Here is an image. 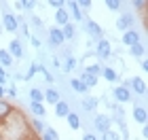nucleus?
<instances>
[{
    "instance_id": "obj_2",
    "label": "nucleus",
    "mask_w": 148,
    "mask_h": 140,
    "mask_svg": "<svg viewBox=\"0 0 148 140\" xmlns=\"http://www.w3.org/2000/svg\"><path fill=\"white\" fill-rule=\"evenodd\" d=\"M112 96L119 104H125V102H131L133 93H131V89H127L125 85H116V87L112 89Z\"/></svg>"
},
{
    "instance_id": "obj_45",
    "label": "nucleus",
    "mask_w": 148,
    "mask_h": 140,
    "mask_svg": "<svg viewBox=\"0 0 148 140\" xmlns=\"http://www.w3.org/2000/svg\"><path fill=\"white\" fill-rule=\"evenodd\" d=\"M140 66H142V70H144V72L148 70V62H146V59H144V57H142V59H140Z\"/></svg>"
},
{
    "instance_id": "obj_16",
    "label": "nucleus",
    "mask_w": 148,
    "mask_h": 140,
    "mask_svg": "<svg viewBox=\"0 0 148 140\" xmlns=\"http://www.w3.org/2000/svg\"><path fill=\"white\" fill-rule=\"evenodd\" d=\"M144 53H146V45L144 43H138V45H131L129 47V55L136 57V59H142Z\"/></svg>"
},
{
    "instance_id": "obj_29",
    "label": "nucleus",
    "mask_w": 148,
    "mask_h": 140,
    "mask_svg": "<svg viewBox=\"0 0 148 140\" xmlns=\"http://www.w3.org/2000/svg\"><path fill=\"white\" fill-rule=\"evenodd\" d=\"M87 72L93 77H102V66L99 64H91V66H87Z\"/></svg>"
},
{
    "instance_id": "obj_1",
    "label": "nucleus",
    "mask_w": 148,
    "mask_h": 140,
    "mask_svg": "<svg viewBox=\"0 0 148 140\" xmlns=\"http://www.w3.org/2000/svg\"><path fill=\"white\" fill-rule=\"evenodd\" d=\"M123 85L127 89H133V93H138V96H144L146 93V83H144L142 77H131V79H127Z\"/></svg>"
},
{
    "instance_id": "obj_34",
    "label": "nucleus",
    "mask_w": 148,
    "mask_h": 140,
    "mask_svg": "<svg viewBox=\"0 0 148 140\" xmlns=\"http://www.w3.org/2000/svg\"><path fill=\"white\" fill-rule=\"evenodd\" d=\"M36 72H38V64H30V68H28V74L23 77V81H30V79L34 77Z\"/></svg>"
},
{
    "instance_id": "obj_10",
    "label": "nucleus",
    "mask_w": 148,
    "mask_h": 140,
    "mask_svg": "<svg viewBox=\"0 0 148 140\" xmlns=\"http://www.w3.org/2000/svg\"><path fill=\"white\" fill-rule=\"evenodd\" d=\"M133 121L146 125V121H148V110H146V106H133Z\"/></svg>"
},
{
    "instance_id": "obj_13",
    "label": "nucleus",
    "mask_w": 148,
    "mask_h": 140,
    "mask_svg": "<svg viewBox=\"0 0 148 140\" xmlns=\"http://www.w3.org/2000/svg\"><path fill=\"white\" fill-rule=\"evenodd\" d=\"M55 21H57V28H62V26L70 23V13H68V9H66V6L55 11Z\"/></svg>"
},
{
    "instance_id": "obj_7",
    "label": "nucleus",
    "mask_w": 148,
    "mask_h": 140,
    "mask_svg": "<svg viewBox=\"0 0 148 140\" xmlns=\"http://www.w3.org/2000/svg\"><path fill=\"white\" fill-rule=\"evenodd\" d=\"M64 43H66V38L62 34V28H57V26L49 28V45L51 47H59V45H64Z\"/></svg>"
},
{
    "instance_id": "obj_21",
    "label": "nucleus",
    "mask_w": 148,
    "mask_h": 140,
    "mask_svg": "<svg viewBox=\"0 0 148 140\" xmlns=\"http://www.w3.org/2000/svg\"><path fill=\"white\" fill-rule=\"evenodd\" d=\"M70 87H72V91H76V93H83V96H85L87 91H89V87H87L85 83H80L78 79H72V81H70Z\"/></svg>"
},
{
    "instance_id": "obj_41",
    "label": "nucleus",
    "mask_w": 148,
    "mask_h": 140,
    "mask_svg": "<svg viewBox=\"0 0 148 140\" xmlns=\"http://www.w3.org/2000/svg\"><path fill=\"white\" fill-rule=\"evenodd\" d=\"M32 23H34L36 28H42V21H40V17H36V15H32Z\"/></svg>"
},
{
    "instance_id": "obj_14",
    "label": "nucleus",
    "mask_w": 148,
    "mask_h": 140,
    "mask_svg": "<svg viewBox=\"0 0 148 140\" xmlns=\"http://www.w3.org/2000/svg\"><path fill=\"white\" fill-rule=\"evenodd\" d=\"M97 104H99V100L97 98H93V96H85L83 98V110H87V112H95V108H97Z\"/></svg>"
},
{
    "instance_id": "obj_30",
    "label": "nucleus",
    "mask_w": 148,
    "mask_h": 140,
    "mask_svg": "<svg viewBox=\"0 0 148 140\" xmlns=\"http://www.w3.org/2000/svg\"><path fill=\"white\" fill-rule=\"evenodd\" d=\"M106 6H108L110 11H119L121 9V4H123V0H104Z\"/></svg>"
},
{
    "instance_id": "obj_15",
    "label": "nucleus",
    "mask_w": 148,
    "mask_h": 140,
    "mask_svg": "<svg viewBox=\"0 0 148 140\" xmlns=\"http://www.w3.org/2000/svg\"><path fill=\"white\" fill-rule=\"evenodd\" d=\"M70 112H72V110H70V104L66 102V100H59V102H55V115H57V117H64V119H66Z\"/></svg>"
},
{
    "instance_id": "obj_40",
    "label": "nucleus",
    "mask_w": 148,
    "mask_h": 140,
    "mask_svg": "<svg viewBox=\"0 0 148 140\" xmlns=\"http://www.w3.org/2000/svg\"><path fill=\"white\" fill-rule=\"evenodd\" d=\"M6 83V72H4V68L0 66V85H4Z\"/></svg>"
},
{
    "instance_id": "obj_47",
    "label": "nucleus",
    "mask_w": 148,
    "mask_h": 140,
    "mask_svg": "<svg viewBox=\"0 0 148 140\" xmlns=\"http://www.w3.org/2000/svg\"><path fill=\"white\" fill-rule=\"evenodd\" d=\"M4 93H6V87H4V85H0V100H2Z\"/></svg>"
},
{
    "instance_id": "obj_17",
    "label": "nucleus",
    "mask_w": 148,
    "mask_h": 140,
    "mask_svg": "<svg viewBox=\"0 0 148 140\" xmlns=\"http://www.w3.org/2000/svg\"><path fill=\"white\" fill-rule=\"evenodd\" d=\"M78 81L85 83L87 87L91 89V87H95V85H97V77H93V74H89L87 70H83V72H80V77H78Z\"/></svg>"
},
{
    "instance_id": "obj_22",
    "label": "nucleus",
    "mask_w": 148,
    "mask_h": 140,
    "mask_svg": "<svg viewBox=\"0 0 148 140\" xmlns=\"http://www.w3.org/2000/svg\"><path fill=\"white\" fill-rule=\"evenodd\" d=\"M62 34H64L66 41H72V38L76 36V28H74L72 23H66V26H62Z\"/></svg>"
},
{
    "instance_id": "obj_37",
    "label": "nucleus",
    "mask_w": 148,
    "mask_h": 140,
    "mask_svg": "<svg viewBox=\"0 0 148 140\" xmlns=\"http://www.w3.org/2000/svg\"><path fill=\"white\" fill-rule=\"evenodd\" d=\"M45 134L49 136L51 140H59V134H57V132H55V130L51 128V125H49V128H45Z\"/></svg>"
},
{
    "instance_id": "obj_24",
    "label": "nucleus",
    "mask_w": 148,
    "mask_h": 140,
    "mask_svg": "<svg viewBox=\"0 0 148 140\" xmlns=\"http://www.w3.org/2000/svg\"><path fill=\"white\" fill-rule=\"evenodd\" d=\"M13 112V106L6 102V100H0V121H2V119H6Z\"/></svg>"
},
{
    "instance_id": "obj_44",
    "label": "nucleus",
    "mask_w": 148,
    "mask_h": 140,
    "mask_svg": "<svg viewBox=\"0 0 148 140\" xmlns=\"http://www.w3.org/2000/svg\"><path fill=\"white\" fill-rule=\"evenodd\" d=\"M83 140H99V138H97L95 134H85V136H83Z\"/></svg>"
},
{
    "instance_id": "obj_32",
    "label": "nucleus",
    "mask_w": 148,
    "mask_h": 140,
    "mask_svg": "<svg viewBox=\"0 0 148 140\" xmlns=\"http://www.w3.org/2000/svg\"><path fill=\"white\" fill-rule=\"evenodd\" d=\"M102 140H121V136L116 134V132L108 130V132H104V134H102Z\"/></svg>"
},
{
    "instance_id": "obj_26",
    "label": "nucleus",
    "mask_w": 148,
    "mask_h": 140,
    "mask_svg": "<svg viewBox=\"0 0 148 140\" xmlns=\"http://www.w3.org/2000/svg\"><path fill=\"white\" fill-rule=\"evenodd\" d=\"M131 4H133V9L142 13V17L146 19V4H148V0H131Z\"/></svg>"
},
{
    "instance_id": "obj_6",
    "label": "nucleus",
    "mask_w": 148,
    "mask_h": 140,
    "mask_svg": "<svg viewBox=\"0 0 148 140\" xmlns=\"http://www.w3.org/2000/svg\"><path fill=\"white\" fill-rule=\"evenodd\" d=\"M112 125V119L108 115H95V119H93V128H95L99 134H104V132H108Z\"/></svg>"
},
{
    "instance_id": "obj_33",
    "label": "nucleus",
    "mask_w": 148,
    "mask_h": 140,
    "mask_svg": "<svg viewBox=\"0 0 148 140\" xmlns=\"http://www.w3.org/2000/svg\"><path fill=\"white\" fill-rule=\"evenodd\" d=\"M74 66H76V59H74L72 55H66V72H72Z\"/></svg>"
},
{
    "instance_id": "obj_42",
    "label": "nucleus",
    "mask_w": 148,
    "mask_h": 140,
    "mask_svg": "<svg viewBox=\"0 0 148 140\" xmlns=\"http://www.w3.org/2000/svg\"><path fill=\"white\" fill-rule=\"evenodd\" d=\"M6 93H9V98H17V89H15V87H9V89H6Z\"/></svg>"
},
{
    "instance_id": "obj_12",
    "label": "nucleus",
    "mask_w": 148,
    "mask_h": 140,
    "mask_svg": "<svg viewBox=\"0 0 148 140\" xmlns=\"http://www.w3.org/2000/svg\"><path fill=\"white\" fill-rule=\"evenodd\" d=\"M133 21H136V19H133V15H129V13H125V15H121V19L116 21V28L119 30H131L133 28Z\"/></svg>"
},
{
    "instance_id": "obj_11",
    "label": "nucleus",
    "mask_w": 148,
    "mask_h": 140,
    "mask_svg": "<svg viewBox=\"0 0 148 140\" xmlns=\"http://www.w3.org/2000/svg\"><path fill=\"white\" fill-rule=\"evenodd\" d=\"M11 53V57H23V45L21 41H17V38H13V41L9 43V49H6Z\"/></svg>"
},
{
    "instance_id": "obj_28",
    "label": "nucleus",
    "mask_w": 148,
    "mask_h": 140,
    "mask_svg": "<svg viewBox=\"0 0 148 140\" xmlns=\"http://www.w3.org/2000/svg\"><path fill=\"white\" fill-rule=\"evenodd\" d=\"M32 130L38 132V134H42V132H45V123L40 121V117H34V119H32Z\"/></svg>"
},
{
    "instance_id": "obj_36",
    "label": "nucleus",
    "mask_w": 148,
    "mask_h": 140,
    "mask_svg": "<svg viewBox=\"0 0 148 140\" xmlns=\"http://www.w3.org/2000/svg\"><path fill=\"white\" fill-rule=\"evenodd\" d=\"M19 4H21V9H25V11H32L36 6V0H19Z\"/></svg>"
},
{
    "instance_id": "obj_4",
    "label": "nucleus",
    "mask_w": 148,
    "mask_h": 140,
    "mask_svg": "<svg viewBox=\"0 0 148 140\" xmlns=\"http://www.w3.org/2000/svg\"><path fill=\"white\" fill-rule=\"evenodd\" d=\"M2 26H4V30L6 32H15L19 30V19L13 15V13H9V11H4V15H2Z\"/></svg>"
},
{
    "instance_id": "obj_43",
    "label": "nucleus",
    "mask_w": 148,
    "mask_h": 140,
    "mask_svg": "<svg viewBox=\"0 0 148 140\" xmlns=\"http://www.w3.org/2000/svg\"><path fill=\"white\" fill-rule=\"evenodd\" d=\"M28 38H30V43H32V45H34V47H40V41H38V38H36V36H28Z\"/></svg>"
},
{
    "instance_id": "obj_25",
    "label": "nucleus",
    "mask_w": 148,
    "mask_h": 140,
    "mask_svg": "<svg viewBox=\"0 0 148 140\" xmlns=\"http://www.w3.org/2000/svg\"><path fill=\"white\" fill-rule=\"evenodd\" d=\"M11 64H13V57H11V53L6 51V49H0V66H2V68H9Z\"/></svg>"
},
{
    "instance_id": "obj_18",
    "label": "nucleus",
    "mask_w": 148,
    "mask_h": 140,
    "mask_svg": "<svg viewBox=\"0 0 148 140\" xmlns=\"http://www.w3.org/2000/svg\"><path fill=\"white\" fill-rule=\"evenodd\" d=\"M102 77H104L108 83H116V81H119V72L114 70V68H102Z\"/></svg>"
},
{
    "instance_id": "obj_38",
    "label": "nucleus",
    "mask_w": 148,
    "mask_h": 140,
    "mask_svg": "<svg viewBox=\"0 0 148 140\" xmlns=\"http://www.w3.org/2000/svg\"><path fill=\"white\" fill-rule=\"evenodd\" d=\"M78 6H80V11H87V9H91V0H74Z\"/></svg>"
},
{
    "instance_id": "obj_39",
    "label": "nucleus",
    "mask_w": 148,
    "mask_h": 140,
    "mask_svg": "<svg viewBox=\"0 0 148 140\" xmlns=\"http://www.w3.org/2000/svg\"><path fill=\"white\" fill-rule=\"evenodd\" d=\"M49 4L57 11V9H64V6H66V0H49Z\"/></svg>"
},
{
    "instance_id": "obj_27",
    "label": "nucleus",
    "mask_w": 148,
    "mask_h": 140,
    "mask_svg": "<svg viewBox=\"0 0 148 140\" xmlns=\"http://www.w3.org/2000/svg\"><path fill=\"white\" fill-rule=\"evenodd\" d=\"M30 100H32V102H42L45 96H42V91H40V89L32 87V89H30Z\"/></svg>"
},
{
    "instance_id": "obj_20",
    "label": "nucleus",
    "mask_w": 148,
    "mask_h": 140,
    "mask_svg": "<svg viewBox=\"0 0 148 140\" xmlns=\"http://www.w3.org/2000/svg\"><path fill=\"white\" fill-rule=\"evenodd\" d=\"M30 110H32V115L34 117H45V106H42V102H32L30 100Z\"/></svg>"
},
{
    "instance_id": "obj_31",
    "label": "nucleus",
    "mask_w": 148,
    "mask_h": 140,
    "mask_svg": "<svg viewBox=\"0 0 148 140\" xmlns=\"http://www.w3.org/2000/svg\"><path fill=\"white\" fill-rule=\"evenodd\" d=\"M110 110H112V115L116 117L119 121H123V108H121L119 104H112V106H110Z\"/></svg>"
},
{
    "instance_id": "obj_35",
    "label": "nucleus",
    "mask_w": 148,
    "mask_h": 140,
    "mask_svg": "<svg viewBox=\"0 0 148 140\" xmlns=\"http://www.w3.org/2000/svg\"><path fill=\"white\" fill-rule=\"evenodd\" d=\"M38 72H42V77H45V81H47V83H53V74L45 68V66H40V64H38Z\"/></svg>"
},
{
    "instance_id": "obj_8",
    "label": "nucleus",
    "mask_w": 148,
    "mask_h": 140,
    "mask_svg": "<svg viewBox=\"0 0 148 140\" xmlns=\"http://www.w3.org/2000/svg\"><path fill=\"white\" fill-rule=\"evenodd\" d=\"M138 43H142V34H140L138 30H125L123 32V45L127 47H131V45H138Z\"/></svg>"
},
{
    "instance_id": "obj_9",
    "label": "nucleus",
    "mask_w": 148,
    "mask_h": 140,
    "mask_svg": "<svg viewBox=\"0 0 148 140\" xmlns=\"http://www.w3.org/2000/svg\"><path fill=\"white\" fill-rule=\"evenodd\" d=\"M66 9H68L70 17H74V21H83L85 19V11H80V6L74 0H66Z\"/></svg>"
},
{
    "instance_id": "obj_5",
    "label": "nucleus",
    "mask_w": 148,
    "mask_h": 140,
    "mask_svg": "<svg viewBox=\"0 0 148 140\" xmlns=\"http://www.w3.org/2000/svg\"><path fill=\"white\" fill-rule=\"evenodd\" d=\"M95 53H97L99 59H108V57H112V47H110V43L106 41V38H99L97 45H95Z\"/></svg>"
},
{
    "instance_id": "obj_3",
    "label": "nucleus",
    "mask_w": 148,
    "mask_h": 140,
    "mask_svg": "<svg viewBox=\"0 0 148 140\" xmlns=\"http://www.w3.org/2000/svg\"><path fill=\"white\" fill-rule=\"evenodd\" d=\"M85 21V30H87V34H89L91 38H95V41H99V38H104V30L99 28V23H95L93 19H83Z\"/></svg>"
},
{
    "instance_id": "obj_19",
    "label": "nucleus",
    "mask_w": 148,
    "mask_h": 140,
    "mask_svg": "<svg viewBox=\"0 0 148 140\" xmlns=\"http://www.w3.org/2000/svg\"><path fill=\"white\" fill-rule=\"evenodd\" d=\"M42 96H45V100H47L49 104H55V102H59V100H62L57 89H47V91H42Z\"/></svg>"
},
{
    "instance_id": "obj_23",
    "label": "nucleus",
    "mask_w": 148,
    "mask_h": 140,
    "mask_svg": "<svg viewBox=\"0 0 148 140\" xmlns=\"http://www.w3.org/2000/svg\"><path fill=\"white\" fill-rule=\"evenodd\" d=\"M66 121H68V128L70 130H78L80 128V117L76 115V112H70V115L66 117Z\"/></svg>"
},
{
    "instance_id": "obj_46",
    "label": "nucleus",
    "mask_w": 148,
    "mask_h": 140,
    "mask_svg": "<svg viewBox=\"0 0 148 140\" xmlns=\"http://www.w3.org/2000/svg\"><path fill=\"white\" fill-rule=\"evenodd\" d=\"M142 138H148V128L146 125H142Z\"/></svg>"
},
{
    "instance_id": "obj_48",
    "label": "nucleus",
    "mask_w": 148,
    "mask_h": 140,
    "mask_svg": "<svg viewBox=\"0 0 148 140\" xmlns=\"http://www.w3.org/2000/svg\"><path fill=\"white\" fill-rule=\"evenodd\" d=\"M42 140H51V138H49V136H47V134H45V132H42Z\"/></svg>"
}]
</instances>
